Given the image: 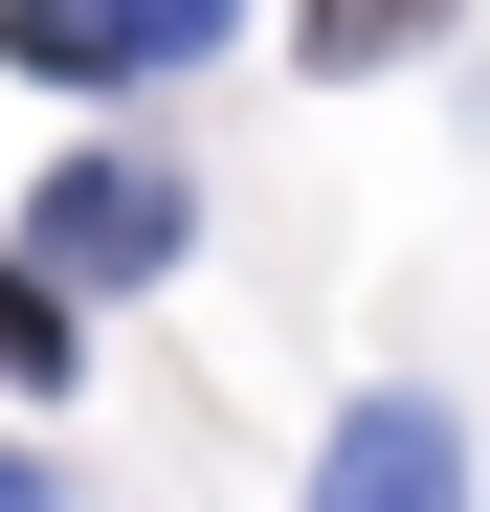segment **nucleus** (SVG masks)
I'll list each match as a JSON object with an SVG mask.
<instances>
[{"mask_svg": "<svg viewBox=\"0 0 490 512\" xmlns=\"http://www.w3.org/2000/svg\"><path fill=\"white\" fill-rule=\"evenodd\" d=\"M424 23H446V0H312V67H401Z\"/></svg>", "mask_w": 490, "mask_h": 512, "instance_id": "obj_5", "label": "nucleus"}, {"mask_svg": "<svg viewBox=\"0 0 490 512\" xmlns=\"http://www.w3.org/2000/svg\"><path fill=\"white\" fill-rule=\"evenodd\" d=\"M0 512H45V468H0Z\"/></svg>", "mask_w": 490, "mask_h": 512, "instance_id": "obj_7", "label": "nucleus"}, {"mask_svg": "<svg viewBox=\"0 0 490 512\" xmlns=\"http://www.w3.org/2000/svg\"><path fill=\"white\" fill-rule=\"evenodd\" d=\"M312 512H468V423L379 379V401L335 423V468H312Z\"/></svg>", "mask_w": 490, "mask_h": 512, "instance_id": "obj_2", "label": "nucleus"}, {"mask_svg": "<svg viewBox=\"0 0 490 512\" xmlns=\"http://www.w3.org/2000/svg\"><path fill=\"white\" fill-rule=\"evenodd\" d=\"M223 23H245V0H112V45H134V67H201Z\"/></svg>", "mask_w": 490, "mask_h": 512, "instance_id": "obj_6", "label": "nucleus"}, {"mask_svg": "<svg viewBox=\"0 0 490 512\" xmlns=\"http://www.w3.org/2000/svg\"><path fill=\"white\" fill-rule=\"evenodd\" d=\"M67 357H90V290L45 245H0V401H67Z\"/></svg>", "mask_w": 490, "mask_h": 512, "instance_id": "obj_3", "label": "nucleus"}, {"mask_svg": "<svg viewBox=\"0 0 490 512\" xmlns=\"http://www.w3.org/2000/svg\"><path fill=\"white\" fill-rule=\"evenodd\" d=\"M0 67H23V90H112V0H0Z\"/></svg>", "mask_w": 490, "mask_h": 512, "instance_id": "obj_4", "label": "nucleus"}, {"mask_svg": "<svg viewBox=\"0 0 490 512\" xmlns=\"http://www.w3.org/2000/svg\"><path fill=\"white\" fill-rule=\"evenodd\" d=\"M23 245H45L67 290H156V268H179V245H201V201H179V156H67Z\"/></svg>", "mask_w": 490, "mask_h": 512, "instance_id": "obj_1", "label": "nucleus"}]
</instances>
